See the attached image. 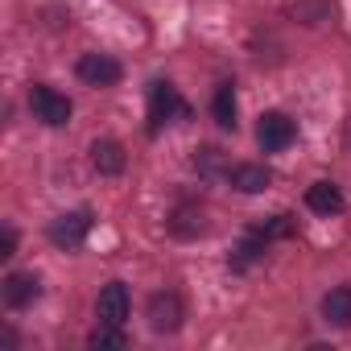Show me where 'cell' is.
<instances>
[{
	"mask_svg": "<svg viewBox=\"0 0 351 351\" xmlns=\"http://www.w3.org/2000/svg\"><path fill=\"white\" fill-rule=\"evenodd\" d=\"M173 116H191V108L182 104L178 87H173L169 79H153L149 83V132H161V124H169Z\"/></svg>",
	"mask_w": 351,
	"mask_h": 351,
	"instance_id": "cell-1",
	"label": "cell"
},
{
	"mask_svg": "<svg viewBox=\"0 0 351 351\" xmlns=\"http://www.w3.org/2000/svg\"><path fill=\"white\" fill-rule=\"evenodd\" d=\"M29 112H34V120H42L46 128H62V124L71 120L75 104H71L62 91L46 87V83H34V87H29Z\"/></svg>",
	"mask_w": 351,
	"mask_h": 351,
	"instance_id": "cell-2",
	"label": "cell"
},
{
	"mask_svg": "<svg viewBox=\"0 0 351 351\" xmlns=\"http://www.w3.org/2000/svg\"><path fill=\"white\" fill-rule=\"evenodd\" d=\"M91 228H95V215H91L87 207L66 211V215H58V219L50 223V244H54V248H62V252H75V248H83V244H87Z\"/></svg>",
	"mask_w": 351,
	"mask_h": 351,
	"instance_id": "cell-3",
	"label": "cell"
},
{
	"mask_svg": "<svg viewBox=\"0 0 351 351\" xmlns=\"http://www.w3.org/2000/svg\"><path fill=\"white\" fill-rule=\"evenodd\" d=\"M298 141V124L285 116V112H265L256 120V145L265 153H285L289 145Z\"/></svg>",
	"mask_w": 351,
	"mask_h": 351,
	"instance_id": "cell-4",
	"label": "cell"
},
{
	"mask_svg": "<svg viewBox=\"0 0 351 351\" xmlns=\"http://www.w3.org/2000/svg\"><path fill=\"white\" fill-rule=\"evenodd\" d=\"M182 318H186V306H182V298L173 289H161V293L149 298V326L157 335H173L182 326Z\"/></svg>",
	"mask_w": 351,
	"mask_h": 351,
	"instance_id": "cell-5",
	"label": "cell"
},
{
	"mask_svg": "<svg viewBox=\"0 0 351 351\" xmlns=\"http://www.w3.org/2000/svg\"><path fill=\"white\" fill-rule=\"evenodd\" d=\"M132 314V298H128V285L124 281H108L95 298V318L99 322H112V326H124Z\"/></svg>",
	"mask_w": 351,
	"mask_h": 351,
	"instance_id": "cell-6",
	"label": "cell"
},
{
	"mask_svg": "<svg viewBox=\"0 0 351 351\" xmlns=\"http://www.w3.org/2000/svg\"><path fill=\"white\" fill-rule=\"evenodd\" d=\"M75 75H79L87 87H116V83L124 79V66H120L112 54H83L79 66H75Z\"/></svg>",
	"mask_w": 351,
	"mask_h": 351,
	"instance_id": "cell-7",
	"label": "cell"
},
{
	"mask_svg": "<svg viewBox=\"0 0 351 351\" xmlns=\"http://www.w3.org/2000/svg\"><path fill=\"white\" fill-rule=\"evenodd\" d=\"M0 298H5L9 310H29L42 298V281L34 273H9L5 285H0Z\"/></svg>",
	"mask_w": 351,
	"mask_h": 351,
	"instance_id": "cell-8",
	"label": "cell"
},
{
	"mask_svg": "<svg viewBox=\"0 0 351 351\" xmlns=\"http://www.w3.org/2000/svg\"><path fill=\"white\" fill-rule=\"evenodd\" d=\"M228 182H232L240 195H261V191H269V182H273V169L261 165V161H240V165L228 169Z\"/></svg>",
	"mask_w": 351,
	"mask_h": 351,
	"instance_id": "cell-9",
	"label": "cell"
},
{
	"mask_svg": "<svg viewBox=\"0 0 351 351\" xmlns=\"http://www.w3.org/2000/svg\"><path fill=\"white\" fill-rule=\"evenodd\" d=\"M306 207L314 211V215H343L347 211V199H343V191L335 186V182H314L310 191H306Z\"/></svg>",
	"mask_w": 351,
	"mask_h": 351,
	"instance_id": "cell-10",
	"label": "cell"
},
{
	"mask_svg": "<svg viewBox=\"0 0 351 351\" xmlns=\"http://www.w3.org/2000/svg\"><path fill=\"white\" fill-rule=\"evenodd\" d=\"M91 165L104 173V178H116V173H124V165H128L124 145H120V141H95V145H91Z\"/></svg>",
	"mask_w": 351,
	"mask_h": 351,
	"instance_id": "cell-11",
	"label": "cell"
},
{
	"mask_svg": "<svg viewBox=\"0 0 351 351\" xmlns=\"http://www.w3.org/2000/svg\"><path fill=\"white\" fill-rule=\"evenodd\" d=\"M265 248H269V240H265L256 228H248V232H244V240H240V244H236V252H232V269H236V273H248L252 265H261V261H265Z\"/></svg>",
	"mask_w": 351,
	"mask_h": 351,
	"instance_id": "cell-12",
	"label": "cell"
},
{
	"mask_svg": "<svg viewBox=\"0 0 351 351\" xmlns=\"http://www.w3.org/2000/svg\"><path fill=\"white\" fill-rule=\"evenodd\" d=\"M322 318L339 330L351 326V285H335L326 298H322Z\"/></svg>",
	"mask_w": 351,
	"mask_h": 351,
	"instance_id": "cell-13",
	"label": "cell"
},
{
	"mask_svg": "<svg viewBox=\"0 0 351 351\" xmlns=\"http://www.w3.org/2000/svg\"><path fill=\"white\" fill-rule=\"evenodd\" d=\"M169 232L182 236V240H195L207 232V219H203V207H178L169 215Z\"/></svg>",
	"mask_w": 351,
	"mask_h": 351,
	"instance_id": "cell-14",
	"label": "cell"
},
{
	"mask_svg": "<svg viewBox=\"0 0 351 351\" xmlns=\"http://www.w3.org/2000/svg\"><path fill=\"white\" fill-rule=\"evenodd\" d=\"M211 112H215V124H219L223 132H236V87H232V83H219Z\"/></svg>",
	"mask_w": 351,
	"mask_h": 351,
	"instance_id": "cell-15",
	"label": "cell"
},
{
	"mask_svg": "<svg viewBox=\"0 0 351 351\" xmlns=\"http://www.w3.org/2000/svg\"><path fill=\"white\" fill-rule=\"evenodd\" d=\"M124 343H128L124 326H112V322H99V326L87 335V347H95V351H120Z\"/></svg>",
	"mask_w": 351,
	"mask_h": 351,
	"instance_id": "cell-16",
	"label": "cell"
},
{
	"mask_svg": "<svg viewBox=\"0 0 351 351\" xmlns=\"http://www.w3.org/2000/svg\"><path fill=\"white\" fill-rule=\"evenodd\" d=\"M252 228H256V232H261L269 244H273V240H289V236H293V215H273V219H265V223H252Z\"/></svg>",
	"mask_w": 351,
	"mask_h": 351,
	"instance_id": "cell-17",
	"label": "cell"
},
{
	"mask_svg": "<svg viewBox=\"0 0 351 351\" xmlns=\"http://www.w3.org/2000/svg\"><path fill=\"white\" fill-rule=\"evenodd\" d=\"M195 165H199V173H207V178H215V173H228V169H232V165H223V153H219V149H199Z\"/></svg>",
	"mask_w": 351,
	"mask_h": 351,
	"instance_id": "cell-18",
	"label": "cell"
},
{
	"mask_svg": "<svg viewBox=\"0 0 351 351\" xmlns=\"http://www.w3.org/2000/svg\"><path fill=\"white\" fill-rule=\"evenodd\" d=\"M13 252H17V232L5 223V228H0V261H9Z\"/></svg>",
	"mask_w": 351,
	"mask_h": 351,
	"instance_id": "cell-19",
	"label": "cell"
}]
</instances>
